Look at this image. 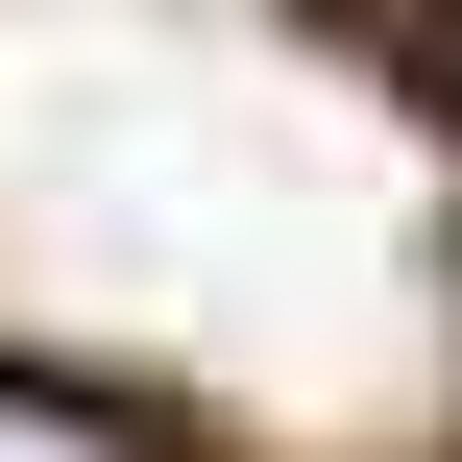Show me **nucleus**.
<instances>
[{
	"label": "nucleus",
	"instance_id": "nucleus-1",
	"mask_svg": "<svg viewBox=\"0 0 462 462\" xmlns=\"http://www.w3.org/2000/svg\"><path fill=\"white\" fill-rule=\"evenodd\" d=\"M0 462H171L122 390H49V365H0Z\"/></svg>",
	"mask_w": 462,
	"mask_h": 462
},
{
	"label": "nucleus",
	"instance_id": "nucleus-2",
	"mask_svg": "<svg viewBox=\"0 0 462 462\" xmlns=\"http://www.w3.org/2000/svg\"><path fill=\"white\" fill-rule=\"evenodd\" d=\"M439 73H462V0H439Z\"/></svg>",
	"mask_w": 462,
	"mask_h": 462
}]
</instances>
